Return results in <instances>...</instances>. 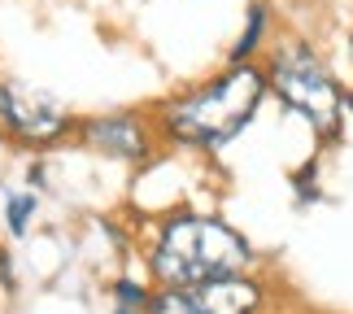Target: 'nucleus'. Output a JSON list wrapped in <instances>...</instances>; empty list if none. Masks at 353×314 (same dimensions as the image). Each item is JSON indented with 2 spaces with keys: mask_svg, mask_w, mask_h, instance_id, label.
<instances>
[{
  "mask_svg": "<svg viewBox=\"0 0 353 314\" xmlns=\"http://www.w3.org/2000/svg\"><path fill=\"white\" fill-rule=\"evenodd\" d=\"M266 101L262 66H223L219 75L153 105L157 140L188 153H219L253 122Z\"/></svg>",
  "mask_w": 353,
  "mask_h": 314,
  "instance_id": "1",
  "label": "nucleus"
},
{
  "mask_svg": "<svg viewBox=\"0 0 353 314\" xmlns=\"http://www.w3.org/2000/svg\"><path fill=\"white\" fill-rule=\"evenodd\" d=\"M253 244L240 227L219 214L174 210L153 227V240L144 249L148 284L153 288H188V284L232 279L253 271Z\"/></svg>",
  "mask_w": 353,
  "mask_h": 314,
  "instance_id": "2",
  "label": "nucleus"
},
{
  "mask_svg": "<svg viewBox=\"0 0 353 314\" xmlns=\"http://www.w3.org/2000/svg\"><path fill=\"white\" fill-rule=\"evenodd\" d=\"M266 92L283 109L301 114L323 144L341 140L345 127V84L336 79L310 44H275L266 57Z\"/></svg>",
  "mask_w": 353,
  "mask_h": 314,
  "instance_id": "3",
  "label": "nucleus"
},
{
  "mask_svg": "<svg viewBox=\"0 0 353 314\" xmlns=\"http://www.w3.org/2000/svg\"><path fill=\"white\" fill-rule=\"evenodd\" d=\"M79 118L70 114L57 92L31 84V79H0V135L18 148L44 153L74 140Z\"/></svg>",
  "mask_w": 353,
  "mask_h": 314,
  "instance_id": "4",
  "label": "nucleus"
},
{
  "mask_svg": "<svg viewBox=\"0 0 353 314\" xmlns=\"http://www.w3.org/2000/svg\"><path fill=\"white\" fill-rule=\"evenodd\" d=\"M270 302L266 279L232 275L210 284H188V288H153V302L144 314H262Z\"/></svg>",
  "mask_w": 353,
  "mask_h": 314,
  "instance_id": "5",
  "label": "nucleus"
},
{
  "mask_svg": "<svg viewBox=\"0 0 353 314\" xmlns=\"http://www.w3.org/2000/svg\"><path fill=\"white\" fill-rule=\"evenodd\" d=\"M74 140L105 161H122V166H144L157 153V127L153 114L144 109H110V114H88L79 118Z\"/></svg>",
  "mask_w": 353,
  "mask_h": 314,
  "instance_id": "6",
  "label": "nucleus"
},
{
  "mask_svg": "<svg viewBox=\"0 0 353 314\" xmlns=\"http://www.w3.org/2000/svg\"><path fill=\"white\" fill-rule=\"evenodd\" d=\"M266 26H270V9L257 0V5H249V18H244L240 39L232 44V52H227V66H253V57L266 48Z\"/></svg>",
  "mask_w": 353,
  "mask_h": 314,
  "instance_id": "7",
  "label": "nucleus"
},
{
  "mask_svg": "<svg viewBox=\"0 0 353 314\" xmlns=\"http://www.w3.org/2000/svg\"><path fill=\"white\" fill-rule=\"evenodd\" d=\"M35 214H39V193H31V188L5 193V231H9V240H22L26 231H31Z\"/></svg>",
  "mask_w": 353,
  "mask_h": 314,
  "instance_id": "8",
  "label": "nucleus"
},
{
  "mask_svg": "<svg viewBox=\"0 0 353 314\" xmlns=\"http://www.w3.org/2000/svg\"><path fill=\"white\" fill-rule=\"evenodd\" d=\"M110 297H114V306L148 310V302H153V284H148V279H135V275H118L110 284Z\"/></svg>",
  "mask_w": 353,
  "mask_h": 314,
  "instance_id": "9",
  "label": "nucleus"
},
{
  "mask_svg": "<svg viewBox=\"0 0 353 314\" xmlns=\"http://www.w3.org/2000/svg\"><path fill=\"white\" fill-rule=\"evenodd\" d=\"M292 193H296V206H314L323 201V188H319V161L310 157L301 170H292Z\"/></svg>",
  "mask_w": 353,
  "mask_h": 314,
  "instance_id": "10",
  "label": "nucleus"
},
{
  "mask_svg": "<svg viewBox=\"0 0 353 314\" xmlns=\"http://www.w3.org/2000/svg\"><path fill=\"white\" fill-rule=\"evenodd\" d=\"M0 288H5V293L18 288V275H13V253H9V244H0Z\"/></svg>",
  "mask_w": 353,
  "mask_h": 314,
  "instance_id": "11",
  "label": "nucleus"
},
{
  "mask_svg": "<svg viewBox=\"0 0 353 314\" xmlns=\"http://www.w3.org/2000/svg\"><path fill=\"white\" fill-rule=\"evenodd\" d=\"M44 184H48V166L35 157V161H31V170H26V188H31V193H39Z\"/></svg>",
  "mask_w": 353,
  "mask_h": 314,
  "instance_id": "12",
  "label": "nucleus"
},
{
  "mask_svg": "<svg viewBox=\"0 0 353 314\" xmlns=\"http://www.w3.org/2000/svg\"><path fill=\"white\" fill-rule=\"evenodd\" d=\"M345 114H353V88H345Z\"/></svg>",
  "mask_w": 353,
  "mask_h": 314,
  "instance_id": "13",
  "label": "nucleus"
},
{
  "mask_svg": "<svg viewBox=\"0 0 353 314\" xmlns=\"http://www.w3.org/2000/svg\"><path fill=\"white\" fill-rule=\"evenodd\" d=\"M110 314H144V310H131V306H114Z\"/></svg>",
  "mask_w": 353,
  "mask_h": 314,
  "instance_id": "14",
  "label": "nucleus"
},
{
  "mask_svg": "<svg viewBox=\"0 0 353 314\" xmlns=\"http://www.w3.org/2000/svg\"><path fill=\"white\" fill-rule=\"evenodd\" d=\"M349 52H353V35H349Z\"/></svg>",
  "mask_w": 353,
  "mask_h": 314,
  "instance_id": "15",
  "label": "nucleus"
}]
</instances>
